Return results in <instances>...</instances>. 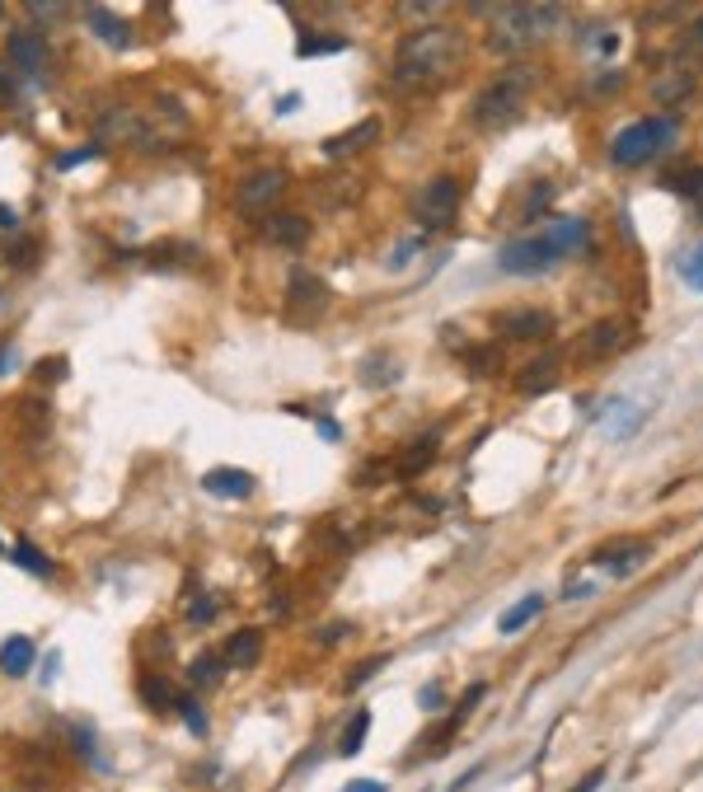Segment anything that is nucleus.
I'll return each mask as SVG.
<instances>
[{
	"instance_id": "obj_19",
	"label": "nucleus",
	"mask_w": 703,
	"mask_h": 792,
	"mask_svg": "<svg viewBox=\"0 0 703 792\" xmlns=\"http://www.w3.org/2000/svg\"><path fill=\"white\" fill-rule=\"evenodd\" d=\"M558 366H562V357H558V352H549V357L531 361V371L521 376V390H525V394H544V390H549V384L558 380Z\"/></svg>"
},
{
	"instance_id": "obj_30",
	"label": "nucleus",
	"mask_w": 703,
	"mask_h": 792,
	"mask_svg": "<svg viewBox=\"0 0 703 792\" xmlns=\"http://www.w3.org/2000/svg\"><path fill=\"white\" fill-rule=\"evenodd\" d=\"M549 198H554V183H535V192H531V198H525V221H535Z\"/></svg>"
},
{
	"instance_id": "obj_17",
	"label": "nucleus",
	"mask_w": 703,
	"mask_h": 792,
	"mask_svg": "<svg viewBox=\"0 0 703 792\" xmlns=\"http://www.w3.org/2000/svg\"><path fill=\"white\" fill-rule=\"evenodd\" d=\"M207 492H216V498H249L254 492V473L249 469H211L202 479Z\"/></svg>"
},
{
	"instance_id": "obj_21",
	"label": "nucleus",
	"mask_w": 703,
	"mask_h": 792,
	"mask_svg": "<svg viewBox=\"0 0 703 792\" xmlns=\"http://www.w3.org/2000/svg\"><path fill=\"white\" fill-rule=\"evenodd\" d=\"M539 610H544V595H525V601H516L512 610L502 614V620H498V628H502V633H521V628L531 624V620H539Z\"/></svg>"
},
{
	"instance_id": "obj_7",
	"label": "nucleus",
	"mask_w": 703,
	"mask_h": 792,
	"mask_svg": "<svg viewBox=\"0 0 703 792\" xmlns=\"http://www.w3.org/2000/svg\"><path fill=\"white\" fill-rule=\"evenodd\" d=\"M324 310H328V287H324V277H314V272H301V268H295L291 281H287V320H291V324H314Z\"/></svg>"
},
{
	"instance_id": "obj_12",
	"label": "nucleus",
	"mask_w": 703,
	"mask_h": 792,
	"mask_svg": "<svg viewBox=\"0 0 703 792\" xmlns=\"http://www.w3.org/2000/svg\"><path fill=\"white\" fill-rule=\"evenodd\" d=\"M5 52H10V66L29 70V76H38V70L47 66V43H43L38 29H14L10 43H5Z\"/></svg>"
},
{
	"instance_id": "obj_34",
	"label": "nucleus",
	"mask_w": 703,
	"mask_h": 792,
	"mask_svg": "<svg viewBox=\"0 0 703 792\" xmlns=\"http://www.w3.org/2000/svg\"><path fill=\"white\" fill-rule=\"evenodd\" d=\"M479 699H483V684H469L465 699H460V717H469V713H473V703H479Z\"/></svg>"
},
{
	"instance_id": "obj_2",
	"label": "nucleus",
	"mask_w": 703,
	"mask_h": 792,
	"mask_svg": "<svg viewBox=\"0 0 703 792\" xmlns=\"http://www.w3.org/2000/svg\"><path fill=\"white\" fill-rule=\"evenodd\" d=\"M492 24H488V47L492 52H525L539 38H549L558 29L562 10L558 5H492Z\"/></svg>"
},
{
	"instance_id": "obj_38",
	"label": "nucleus",
	"mask_w": 703,
	"mask_h": 792,
	"mask_svg": "<svg viewBox=\"0 0 703 792\" xmlns=\"http://www.w3.org/2000/svg\"><path fill=\"white\" fill-rule=\"evenodd\" d=\"M591 591H595L591 582H572V587H568V591H562V595H568V601H587V595H591Z\"/></svg>"
},
{
	"instance_id": "obj_28",
	"label": "nucleus",
	"mask_w": 703,
	"mask_h": 792,
	"mask_svg": "<svg viewBox=\"0 0 703 792\" xmlns=\"http://www.w3.org/2000/svg\"><path fill=\"white\" fill-rule=\"evenodd\" d=\"M14 558H20L29 572H38V577H52V562H47V558H43L38 549H33V544H20V554H14Z\"/></svg>"
},
{
	"instance_id": "obj_15",
	"label": "nucleus",
	"mask_w": 703,
	"mask_h": 792,
	"mask_svg": "<svg viewBox=\"0 0 703 792\" xmlns=\"http://www.w3.org/2000/svg\"><path fill=\"white\" fill-rule=\"evenodd\" d=\"M624 343H628V324H620V320L591 324L582 338V357H610V352H620Z\"/></svg>"
},
{
	"instance_id": "obj_18",
	"label": "nucleus",
	"mask_w": 703,
	"mask_h": 792,
	"mask_svg": "<svg viewBox=\"0 0 703 792\" xmlns=\"http://www.w3.org/2000/svg\"><path fill=\"white\" fill-rule=\"evenodd\" d=\"M666 192H676L694 207V221H703V169H680V174H666Z\"/></svg>"
},
{
	"instance_id": "obj_23",
	"label": "nucleus",
	"mask_w": 703,
	"mask_h": 792,
	"mask_svg": "<svg viewBox=\"0 0 703 792\" xmlns=\"http://www.w3.org/2000/svg\"><path fill=\"white\" fill-rule=\"evenodd\" d=\"M366 732H371V713H366V709H361V713H352V723H347V732H343V746H338V755H347V760H352V755L361 750Z\"/></svg>"
},
{
	"instance_id": "obj_5",
	"label": "nucleus",
	"mask_w": 703,
	"mask_h": 792,
	"mask_svg": "<svg viewBox=\"0 0 703 792\" xmlns=\"http://www.w3.org/2000/svg\"><path fill=\"white\" fill-rule=\"evenodd\" d=\"M455 211H460V179L455 174H436L413 192V216L422 231H446Z\"/></svg>"
},
{
	"instance_id": "obj_16",
	"label": "nucleus",
	"mask_w": 703,
	"mask_h": 792,
	"mask_svg": "<svg viewBox=\"0 0 703 792\" xmlns=\"http://www.w3.org/2000/svg\"><path fill=\"white\" fill-rule=\"evenodd\" d=\"M258 657H263V628H239L221 652V661L235 666V671H249V666H258Z\"/></svg>"
},
{
	"instance_id": "obj_13",
	"label": "nucleus",
	"mask_w": 703,
	"mask_h": 792,
	"mask_svg": "<svg viewBox=\"0 0 703 792\" xmlns=\"http://www.w3.org/2000/svg\"><path fill=\"white\" fill-rule=\"evenodd\" d=\"M376 136H380V118H361L357 127H347L343 136L324 141V155H328V160H343V155H357V150H366Z\"/></svg>"
},
{
	"instance_id": "obj_1",
	"label": "nucleus",
	"mask_w": 703,
	"mask_h": 792,
	"mask_svg": "<svg viewBox=\"0 0 703 792\" xmlns=\"http://www.w3.org/2000/svg\"><path fill=\"white\" fill-rule=\"evenodd\" d=\"M465 62V38L446 24H427L403 33L394 47V80L403 90H436L446 85Z\"/></svg>"
},
{
	"instance_id": "obj_9",
	"label": "nucleus",
	"mask_w": 703,
	"mask_h": 792,
	"mask_svg": "<svg viewBox=\"0 0 703 792\" xmlns=\"http://www.w3.org/2000/svg\"><path fill=\"white\" fill-rule=\"evenodd\" d=\"M647 558H652V544L647 539H614V544H605V549L591 554V568L605 572V577H633Z\"/></svg>"
},
{
	"instance_id": "obj_26",
	"label": "nucleus",
	"mask_w": 703,
	"mask_h": 792,
	"mask_svg": "<svg viewBox=\"0 0 703 792\" xmlns=\"http://www.w3.org/2000/svg\"><path fill=\"white\" fill-rule=\"evenodd\" d=\"M690 90H694V76H684V70H680V76H666V80L657 85V99L671 103V99H684Z\"/></svg>"
},
{
	"instance_id": "obj_14",
	"label": "nucleus",
	"mask_w": 703,
	"mask_h": 792,
	"mask_svg": "<svg viewBox=\"0 0 703 792\" xmlns=\"http://www.w3.org/2000/svg\"><path fill=\"white\" fill-rule=\"evenodd\" d=\"M544 235H549V239L558 244V254L568 258V254H582L587 244H591V221H582V216H558Z\"/></svg>"
},
{
	"instance_id": "obj_35",
	"label": "nucleus",
	"mask_w": 703,
	"mask_h": 792,
	"mask_svg": "<svg viewBox=\"0 0 703 792\" xmlns=\"http://www.w3.org/2000/svg\"><path fill=\"white\" fill-rule=\"evenodd\" d=\"M5 103H14V80H10V70L0 66V109H5Z\"/></svg>"
},
{
	"instance_id": "obj_25",
	"label": "nucleus",
	"mask_w": 703,
	"mask_h": 792,
	"mask_svg": "<svg viewBox=\"0 0 703 792\" xmlns=\"http://www.w3.org/2000/svg\"><path fill=\"white\" fill-rule=\"evenodd\" d=\"M188 676H192V684H202V690H207V684H216V680H221V657H216V652H202L198 661H192Z\"/></svg>"
},
{
	"instance_id": "obj_32",
	"label": "nucleus",
	"mask_w": 703,
	"mask_h": 792,
	"mask_svg": "<svg viewBox=\"0 0 703 792\" xmlns=\"http://www.w3.org/2000/svg\"><path fill=\"white\" fill-rule=\"evenodd\" d=\"M179 713L188 717V727H192V732H207V717L198 713V703H192V699H179Z\"/></svg>"
},
{
	"instance_id": "obj_29",
	"label": "nucleus",
	"mask_w": 703,
	"mask_h": 792,
	"mask_svg": "<svg viewBox=\"0 0 703 792\" xmlns=\"http://www.w3.org/2000/svg\"><path fill=\"white\" fill-rule=\"evenodd\" d=\"M343 47H347V38H338V33H333V38H305L301 57H320V52H343Z\"/></svg>"
},
{
	"instance_id": "obj_6",
	"label": "nucleus",
	"mask_w": 703,
	"mask_h": 792,
	"mask_svg": "<svg viewBox=\"0 0 703 792\" xmlns=\"http://www.w3.org/2000/svg\"><path fill=\"white\" fill-rule=\"evenodd\" d=\"M558 263H562V254H558V244L549 235L512 239V244H502V254H498V268L512 272V277H539V272L558 268Z\"/></svg>"
},
{
	"instance_id": "obj_36",
	"label": "nucleus",
	"mask_w": 703,
	"mask_h": 792,
	"mask_svg": "<svg viewBox=\"0 0 703 792\" xmlns=\"http://www.w3.org/2000/svg\"><path fill=\"white\" fill-rule=\"evenodd\" d=\"M601 783H605V769H591V773H587V779H582V783H577L572 792H595V788H601Z\"/></svg>"
},
{
	"instance_id": "obj_24",
	"label": "nucleus",
	"mask_w": 703,
	"mask_h": 792,
	"mask_svg": "<svg viewBox=\"0 0 703 792\" xmlns=\"http://www.w3.org/2000/svg\"><path fill=\"white\" fill-rule=\"evenodd\" d=\"M141 699H146L150 709H169V703H179V694H174V684L165 676H150L146 684H141Z\"/></svg>"
},
{
	"instance_id": "obj_41",
	"label": "nucleus",
	"mask_w": 703,
	"mask_h": 792,
	"mask_svg": "<svg viewBox=\"0 0 703 792\" xmlns=\"http://www.w3.org/2000/svg\"><path fill=\"white\" fill-rule=\"evenodd\" d=\"M347 792H384V783H376V779H366V783H352Z\"/></svg>"
},
{
	"instance_id": "obj_22",
	"label": "nucleus",
	"mask_w": 703,
	"mask_h": 792,
	"mask_svg": "<svg viewBox=\"0 0 703 792\" xmlns=\"http://www.w3.org/2000/svg\"><path fill=\"white\" fill-rule=\"evenodd\" d=\"M90 24H94L99 38H103V43H113V47H127V38H132L127 24H122L118 14H109V10H90Z\"/></svg>"
},
{
	"instance_id": "obj_33",
	"label": "nucleus",
	"mask_w": 703,
	"mask_h": 792,
	"mask_svg": "<svg viewBox=\"0 0 703 792\" xmlns=\"http://www.w3.org/2000/svg\"><path fill=\"white\" fill-rule=\"evenodd\" d=\"M684 47H690V52H699V57H703V14H699L694 24H690V33H684Z\"/></svg>"
},
{
	"instance_id": "obj_8",
	"label": "nucleus",
	"mask_w": 703,
	"mask_h": 792,
	"mask_svg": "<svg viewBox=\"0 0 703 792\" xmlns=\"http://www.w3.org/2000/svg\"><path fill=\"white\" fill-rule=\"evenodd\" d=\"M281 192H287V174L281 169H258V174H249V179H239L235 207L244 211V216H263V211L277 207Z\"/></svg>"
},
{
	"instance_id": "obj_4",
	"label": "nucleus",
	"mask_w": 703,
	"mask_h": 792,
	"mask_svg": "<svg viewBox=\"0 0 703 792\" xmlns=\"http://www.w3.org/2000/svg\"><path fill=\"white\" fill-rule=\"evenodd\" d=\"M671 146H676V118H638L610 141V160L620 169H638V165H652Z\"/></svg>"
},
{
	"instance_id": "obj_42",
	"label": "nucleus",
	"mask_w": 703,
	"mask_h": 792,
	"mask_svg": "<svg viewBox=\"0 0 703 792\" xmlns=\"http://www.w3.org/2000/svg\"><path fill=\"white\" fill-rule=\"evenodd\" d=\"M5 361H10V357H5V352H0V371H5Z\"/></svg>"
},
{
	"instance_id": "obj_39",
	"label": "nucleus",
	"mask_w": 703,
	"mask_h": 792,
	"mask_svg": "<svg viewBox=\"0 0 703 792\" xmlns=\"http://www.w3.org/2000/svg\"><path fill=\"white\" fill-rule=\"evenodd\" d=\"M20 225V216H14V207H0V231H14Z\"/></svg>"
},
{
	"instance_id": "obj_27",
	"label": "nucleus",
	"mask_w": 703,
	"mask_h": 792,
	"mask_svg": "<svg viewBox=\"0 0 703 792\" xmlns=\"http://www.w3.org/2000/svg\"><path fill=\"white\" fill-rule=\"evenodd\" d=\"M680 277L690 281V287H694V291L703 295V244H699V249H690V254L680 258Z\"/></svg>"
},
{
	"instance_id": "obj_3",
	"label": "nucleus",
	"mask_w": 703,
	"mask_h": 792,
	"mask_svg": "<svg viewBox=\"0 0 703 792\" xmlns=\"http://www.w3.org/2000/svg\"><path fill=\"white\" fill-rule=\"evenodd\" d=\"M531 70L525 66H512V70H502L498 80H488L483 90H479V99H473V122L479 127H488V132H498V127H506V122H516L521 118V109H525V99H531Z\"/></svg>"
},
{
	"instance_id": "obj_40",
	"label": "nucleus",
	"mask_w": 703,
	"mask_h": 792,
	"mask_svg": "<svg viewBox=\"0 0 703 792\" xmlns=\"http://www.w3.org/2000/svg\"><path fill=\"white\" fill-rule=\"evenodd\" d=\"M399 14H417L422 20V14H436V5H399Z\"/></svg>"
},
{
	"instance_id": "obj_10",
	"label": "nucleus",
	"mask_w": 703,
	"mask_h": 792,
	"mask_svg": "<svg viewBox=\"0 0 703 792\" xmlns=\"http://www.w3.org/2000/svg\"><path fill=\"white\" fill-rule=\"evenodd\" d=\"M498 328H502V338H512V343H544L554 333V314L535 310V305H516V310L498 314Z\"/></svg>"
},
{
	"instance_id": "obj_37",
	"label": "nucleus",
	"mask_w": 703,
	"mask_h": 792,
	"mask_svg": "<svg viewBox=\"0 0 703 792\" xmlns=\"http://www.w3.org/2000/svg\"><path fill=\"white\" fill-rule=\"evenodd\" d=\"M422 709H442V684H427V690H422Z\"/></svg>"
},
{
	"instance_id": "obj_31",
	"label": "nucleus",
	"mask_w": 703,
	"mask_h": 792,
	"mask_svg": "<svg viewBox=\"0 0 703 792\" xmlns=\"http://www.w3.org/2000/svg\"><path fill=\"white\" fill-rule=\"evenodd\" d=\"M380 666H384L380 657H371V661H357V671L347 676V690H357V684H366V680H371V676L380 671Z\"/></svg>"
},
{
	"instance_id": "obj_20",
	"label": "nucleus",
	"mask_w": 703,
	"mask_h": 792,
	"mask_svg": "<svg viewBox=\"0 0 703 792\" xmlns=\"http://www.w3.org/2000/svg\"><path fill=\"white\" fill-rule=\"evenodd\" d=\"M33 666V643L29 638H5L0 643V671L5 676H24Z\"/></svg>"
},
{
	"instance_id": "obj_11",
	"label": "nucleus",
	"mask_w": 703,
	"mask_h": 792,
	"mask_svg": "<svg viewBox=\"0 0 703 792\" xmlns=\"http://www.w3.org/2000/svg\"><path fill=\"white\" fill-rule=\"evenodd\" d=\"M263 235H268V244H277V249H301V244L310 239V221L301 216V211H268Z\"/></svg>"
}]
</instances>
